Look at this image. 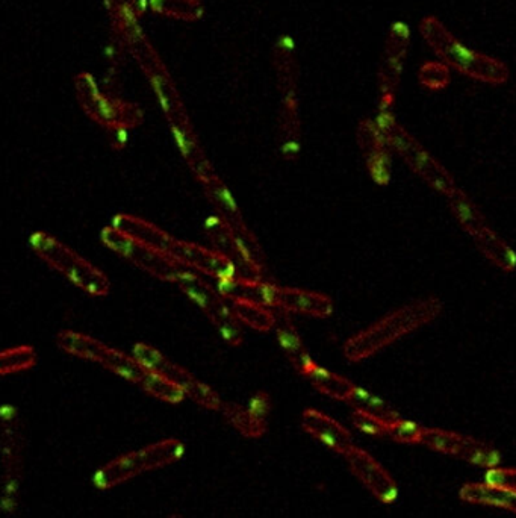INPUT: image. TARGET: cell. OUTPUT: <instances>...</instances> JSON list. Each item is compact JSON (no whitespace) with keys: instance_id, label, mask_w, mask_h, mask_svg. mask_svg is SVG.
<instances>
[{"instance_id":"1","label":"cell","mask_w":516,"mask_h":518,"mask_svg":"<svg viewBox=\"0 0 516 518\" xmlns=\"http://www.w3.org/2000/svg\"><path fill=\"white\" fill-rule=\"evenodd\" d=\"M441 313L442 302L438 297L430 296L414 300L408 305L395 309L394 313L383 317L361 334L347 340L342 353L349 361H364L388 347L389 344L429 325Z\"/></svg>"},{"instance_id":"14","label":"cell","mask_w":516,"mask_h":518,"mask_svg":"<svg viewBox=\"0 0 516 518\" xmlns=\"http://www.w3.org/2000/svg\"><path fill=\"white\" fill-rule=\"evenodd\" d=\"M302 426L311 437L339 455L346 456L355 447L349 429L318 409L309 408L303 412Z\"/></svg>"},{"instance_id":"10","label":"cell","mask_w":516,"mask_h":518,"mask_svg":"<svg viewBox=\"0 0 516 518\" xmlns=\"http://www.w3.org/2000/svg\"><path fill=\"white\" fill-rule=\"evenodd\" d=\"M134 358L146 369L153 370V372L159 373L164 378L178 384L185 391L187 397L194 400L197 405L211 409V411H218L223 406L220 396L209 385L203 384L202 381L194 378L187 369L170 361L167 356L162 355L155 347L149 346L146 343L135 344Z\"/></svg>"},{"instance_id":"20","label":"cell","mask_w":516,"mask_h":518,"mask_svg":"<svg viewBox=\"0 0 516 518\" xmlns=\"http://www.w3.org/2000/svg\"><path fill=\"white\" fill-rule=\"evenodd\" d=\"M274 72L277 81L282 87L283 94H296L297 76H299V64H297L296 46L290 37H280L274 44L273 54Z\"/></svg>"},{"instance_id":"5","label":"cell","mask_w":516,"mask_h":518,"mask_svg":"<svg viewBox=\"0 0 516 518\" xmlns=\"http://www.w3.org/2000/svg\"><path fill=\"white\" fill-rule=\"evenodd\" d=\"M184 455L185 444L178 438L156 441L143 449L135 450L109 462L99 470L94 481L97 487L106 490L143 473L164 469L168 465L181 461Z\"/></svg>"},{"instance_id":"2","label":"cell","mask_w":516,"mask_h":518,"mask_svg":"<svg viewBox=\"0 0 516 518\" xmlns=\"http://www.w3.org/2000/svg\"><path fill=\"white\" fill-rule=\"evenodd\" d=\"M420 32L439 61L448 69L489 85H501L509 79V67L503 61L465 46L438 17H424L420 23Z\"/></svg>"},{"instance_id":"30","label":"cell","mask_w":516,"mask_h":518,"mask_svg":"<svg viewBox=\"0 0 516 518\" xmlns=\"http://www.w3.org/2000/svg\"><path fill=\"white\" fill-rule=\"evenodd\" d=\"M450 79V69L442 61H427L418 72V81L429 90H442L450 84Z\"/></svg>"},{"instance_id":"18","label":"cell","mask_w":516,"mask_h":518,"mask_svg":"<svg viewBox=\"0 0 516 518\" xmlns=\"http://www.w3.org/2000/svg\"><path fill=\"white\" fill-rule=\"evenodd\" d=\"M170 131L175 138L176 147H178L184 160L187 161L188 167L193 170L194 175L202 184L217 176L212 170L211 163H209L205 153H203L202 147H200L193 126H190V128H170Z\"/></svg>"},{"instance_id":"33","label":"cell","mask_w":516,"mask_h":518,"mask_svg":"<svg viewBox=\"0 0 516 518\" xmlns=\"http://www.w3.org/2000/svg\"><path fill=\"white\" fill-rule=\"evenodd\" d=\"M486 484L516 493V469H489L485 476Z\"/></svg>"},{"instance_id":"6","label":"cell","mask_w":516,"mask_h":518,"mask_svg":"<svg viewBox=\"0 0 516 518\" xmlns=\"http://www.w3.org/2000/svg\"><path fill=\"white\" fill-rule=\"evenodd\" d=\"M75 91L84 113L106 131L131 129L143 122L144 114L138 105L103 93L91 73L82 72L75 76Z\"/></svg>"},{"instance_id":"11","label":"cell","mask_w":516,"mask_h":518,"mask_svg":"<svg viewBox=\"0 0 516 518\" xmlns=\"http://www.w3.org/2000/svg\"><path fill=\"white\" fill-rule=\"evenodd\" d=\"M421 444L442 455L453 456L482 469H494L501 464L500 452L492 444L471 435L457 434L445 429L426 428Z\"/></svg>"},{"instance_id":"13","label":"cell","mask_w":516,"mask_h":518,"mask_svg":"<svg viewBox=\"0 0 516 518\" xmlns=\"http://www.w3.org/2000/svg\"><path fill=\"white\" fill-rule=\"evenodd\" d=\"M346 459L356 479L379 502L392 505L398 499L397 482L373 455L355 446L347 453Z\"/></svg>"},{"instance_id":"26","label":"cell","mask_w":516,"mask_h":518,"mask_svg":"<svg viewBox=\"0 0 516 518\" xmlns=\"http://www.w3.org/2000/svg\"><path fill=\"white\" fill-rule=\"evenodd\" d=\"M224 419L232 428L237 429L243 437L261 438L267 432V423L259 422L250 414L247 406L237 403H223L221 406Z\"/></svg>"},{"instance_id":"23","label":"cell","mask_w":516,"mask_h":518,"mask_svg":"<svg viewBox=\"0 0 516 518\" xmlns=\"http://www.w3.org/2000/svg\"><path fill=\"white\" fill-rule=\"evenodd\" d=\"M448 206H450L451 213L456 217L457 223L462 226L464 231L473 237L477 232L486 228V220L483 214L480 213L476 203L471 200L465 191L461 188H456L453 193L448 194Z\"/></svg>"},{"instance_id":"12","label":"cell","mask_w":516,"mask_h":518,"mask_svg":"<svg viewBox=\"0 0 516 518\" xmlns=\"http://www.w3.org/2000/svg\"><path fill=\"white\" fill-rule=\"evenodd\" d=\"M409 28L405 23L397 22L389 29L385 52L380 64V111H391L394 105L395 90L400 82L401 69L405 64L409 47Z\"/></svg>"},{"instance_id":"15","label":"cell","mask_w":516,"mask_h":518,"mask_svg":"<svg viewBox=\"0 0 516 518\" xmlns=\"http://www.w3.org/2000/svg\"><path fill=\"white\" fill-rule=\"evenodd\" d=\"M274 308L282 309L283 313L327 319L333 313V302L326 294L315 293V291L277 287Z\"/></svg>"},{"instance_id":"31","label":"cell","mask_w":516,"mask_h":518,"mask_svg":"<svg viewBox=\"0 0 516 518\" xmlns=\"http://www.w3.org/2000/svg\"><path fill=\"white\" fill-rule=\"evenodd\" d=\"M424 429L426 428L411 420L398 419L389 425L388 437L400 444H421Z\"/></svg>"},{"instance_id":"28","label":"cell","mask_w":516,"mask_h":518,"mask_svg":"<svg viewBox=\"0 0 516 518\" xmlns=\"http://www.w3.org/2000/svg\"><path fill=\"white\" fill-rule=\"evenodd\" d=\"M37 364V350L29 344L0 350V376L16 375Z\"/></svg>"},{"instance_id":"32","label":"cell","mask_w":516,"mask_h":518,"mask_svg":"<svg viewBox=\"0 0 516 518\" xmlns=\"http://www.w3.org/2000/svg\"><path fill=\"white\" fill-rule=\"evenodd\" d=\"M352 422L355 428L364 432V434L373 435V437H388L389 425H386L382 420L376 419V417L370 416L367 412L355 409V412L352 414Z\"/></svg>"},{"instance_id":"24","label":"cell","mask_w":516,"mask_h":518,"mask_svg":"<svg viewBox=\"0 0 516 518\" xmlns=\"http://www.w3.org/2000/svg\"><path fill=\"white\" fill-rule=\"evenodd\" d=\"M231 308L238 322L244 323L255 331L268 332L276 326V314L271 311V308L255 300L237 297L232 299Z\"/></svg>"},{"instance_id":"19","label":"cell","mask_w":516,"mask_h":518,"mask_svg":"<svg viewBox=\"0 0 516 518\" xmlns=\"http://www.w3.org/2000/svg\"><path fill=\"white\" fill-rule=\"evenodd\" d=\"M274 328H276L277 341H279L280 347H282L288 359L293 362L297 372L308 376V373L317 364L309 356L308 350H306L305 344H303L302 338H300L299 332L294 328L291 320L288 317L276 316V326Z\"/></svg>"},{"instance_id":"25","label":"cell","mask_w":516,"mask_h":518,"mask_svg":"<svg viewBox=\"0 0 516 518\" xmlns=\"http://www.w3.org/2000/svg\"><path fill=\"white\" fill-rule=\"evenodd\" d=\"M306 378H309L312 385L320 393H323L324 396L332 397L335 400H342V402H349L356 388V385L350 382L349 379L336 375V373L320 366H315Z\"/></svg>"},{"instance_id":"7","label":"cell","mask_w":516,"mask_h":518,"mask_svg":"<svg viewBox=\"0 0 516 518\" xmlns=\"http://www.w3.org/2000/svg\"><path fill=\"white\" fill-rule=\"evenodd\" d=\"M100 240L109 250L122 256L123 259L134 264L138 269L150 273L156 278L164 279V281L178 282L187 270H193L171 258V256L159 252L155 247L117 231L111 225L102 229Z\"/></svg>"},{"instance_id":"34","label":"cell","mask_w":516,"mask_h":518,"mask_svg":"<svg viewBox=\"0 0 516 518\" xmlns=\"http://www.w3.org/2000/svg\"><path fill=\"white\" fill-rule=\"evenodd\" d=\"M247 409H249L250 414H252L255 419H258L259 422L267 423L271 411L270 396H268L265 391H259V393H256L255 396L250 399Z\"/></svg>"},{"instance_id":"29","label":"cell","mask_w":516,"mask_h":518,"mask_svg":"<svg viewBox=\"0 0 516 518\" xmlns=\"http://www.w3.org/2000/svg\"><path fill=\"white\" fill-rule=\"evenodd\" d=\"M140 387L150 396L156 397L162 402L171 403V405H178V403L184 402L185 397H187L185 391L178 384L149 369L146 370V375L141 379Z\"/></svg>"},{"instance_id":"22","label":"cell","mask_w":516,"mask_h":518,"mask_svg":"<svg viewBox=\"0 0 516 518\" xmlns=\"http://www.w3.org/2000/svg\"><path fill=\"white\" fill-rule=\"evenodd\" d=\"M147 8L156 16L176 22H199L205 16L202 0H149Z\"/></svg>"},{"instance_id":"9","label":"cell","mask_w":516,"mask_h":518,"mask_svg":"<svg viewBox=\"0 0 516 518\" xmlns=\"http://www.w3.org/2000/svg\"><path fill=\"white\" fill-rule=\"evenodd\" d=\"M185 294L202 308L203 313L214 323L221 338L231 346H240L244 335L240 328V322L235 317L231 306L227 305L224 297L215 291L211 285L199 278L194 270H187L176 282Z\"/></svg>"},{"instance_id":"4","label":"cell","mask_w":516,"mask_h":518,"mask_svg":"<svg viewBox=\"0 0 516 518\" xmlns=\"http://www.w3.org/2000/svg\"><path fill=\"white\" fill-rule=\"evenodd\" d=\"M376 125L385 137L389 149H394L430 187L445 196L456 190V182L451 173L438 160H435L406 129L398 125L391 111H380Z\"/></svg>"},{"instance_id":"3","label":"cell","mask_w":516,"mask_h":518,"mask_svg":"<svg viewBox=\"0 0 516 518\" xmlns=\"http://www.w3.org/2000/svg\"><path fill=\"white\" fill-rule=\"evenodd\" d=\"M29 246L47 266L63 275L70 284L84 293L103 297L108 296L111 291L108 276L55 235L44 231L32 232Z\"/></svg>"},{"instance_id":"36","label":"cell","mask_w":516,"mask_h":518,"mask_svg":"<svg viewBox=\"0 0 516 518\" xmlns=\"http://www.w3.org/2000/svg\"><path fill=\"white\" fill-rule=\"evenodd\" d=\"M168 518H184V515L178 514V512H175V514H171Z\"/></svg>"},{"instance_id":"17","label":"cell","mask_w":516,"mask_h":518,"mask_svg":"<svg viewBox=\"0 0 516 518\" xmlns=\"http://www.w3.org/2000/svg\"><path fill=\"white\" fill-rule=\"evenodd\" d=\"M203 185H205L209 200L214 203L215 210L220 214V219L232 229V232L237 235H250L234 196L231 191L227 190L220 178L214 176L209 181L203 182Z\"/></svg>"},{"instance_id":"27","label":"cell","mask_w":516,"mask_h":518,"mask_svg":"<svg viewBox=\"0 0 516 518\" xmlns=\"http://www.w3.org/2000/svg\"><path fill=\"white\" fill-rule=\"evenodd\" d=\"M355 409L359 411L367 412L370 416L376 417V419L382 420L386 425H392L401 419L400 414L389 405L385 400L380 399L376 394L370 393V391L364 390V388L356 385L355 391H353L352 397L349 400Z\"/></svg>"},{"instance_id":"21","label":"cell","mask_w":516,"mask_h":518,"mask_svg":"<svg viewBox=\"0 0 516 518\" xmlns=\"http://www.w3.org/2000/svg\"><path fill=\"white\" fill-rule=\"evenodd\" d=\"M477 249L489 259L495 267L503 272H513L516 269V252L507 241H504L497 232L492 231L489 226L473 235Z\"/></svg>"},{"instance_id":"8","label":"cell","mask_w":516,"mask_h":518,"mask_svg":"<svg viewBox=\"0 0 516 518\" xmlns=\"http://www.w3.org/2000/svg\"><path fill=\"white\" fill-rule=\"evenodd\" d=\"M56 341L60 349L69 355L99 362L109 372L116 373L126 381L140 385L141 379L146 375V367L141 366L134 356H128L114 347H109L108 344L90 335L75 331H61Z\"/></svg>"},{"instance_id":"35","label":"cell","mask_w":516,"mask_h":518,"mask_svg":"<svg viewBox=\"0 0 516 518\" xmlns=\"http://www.w3.org/2000/svg\"><path fill=\"white\" fill-rule=\"evenodd\" d=\"M132 7H134L135 13L138 14V17L143 16L147 10V4H149V0H131Z\"/></svg>"},{"instance_id":"16","label":"cell","mask_w":516,"mask_h":518,"mask_svg":"<svg viewBox=\"0 0 516 518\" xmlns=\"http://www.w3.org/2000/svg\"><path fill=\"white\" fill-rule=\"evenodd\" d=\"M359 143L367 155L368 172L371 178L379 185H386L391 179V158H389V147L386 144L376 122L365 120L359 128Z\"/></svg>"}]
</instances>
